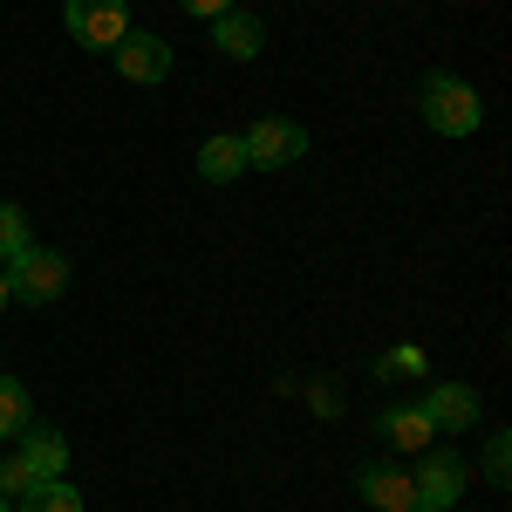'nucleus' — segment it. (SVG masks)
Here are the masks:
<instances>
[{
    "label": "nucleus",
    "mask_w": 512,
    "mask_h": 512,
    "mask_svg": "<svg viewBox=\"0 0 512 512\" xmlns=\"http://www.w3.org/2000/svg\"><path fill=\"white\" fill-rule=\"evenodd\" d=\"M417 110H424V123H431L437 137H472L478 123H485V103H478V89L465 76H424Z\"/></svg>",
    "instance_id": "1"
},
{
    "label": "nucleus",
    "mask_w": 512,
    "mask_h": 512,
    "mask_svg": "<svg viewBox=\"0 0 512 512\" xmlns=\"http://www.w3.org/2000/svg\"><path fill=\"white\" fill-rule=\"evenodd\" d=\"M62 287H69V260H62L55 246H28V253H14V260H7V294H14V301H28V308L62 301Z\"/></svg>",
    "instance_id": "2"
},
{
    "label": "nucleus",
    "mask_w": 512,
    "mask_h": 512,
    "mask_svg": "<svg viewBox=\"0 0 512 512\" xmlns=\"http://www.w3.org/2000/svg\"><path fill=\"white\" fill-rule=\"evenodd\" d=\"M246 171H287L294 158H308V130L294 117H260L253 130H239Z\"/></svg>",
    "instance_id": "3"
},
{
    "label": "nucleus",
    "mask_w": 512,
    "mask_h": 512,
    "mask_svg": "<svg viewBox=\"0 0 512 512\" xmlns=\"http://www.w3.org/2000/svg\"><path fill=\"white\" fill-rule=\"evenodd\" d=\"M472 485V465L458 451H424L417 472H410V492H417V512H451Z\"/></svg>",
    "instance_id": "4"
},
{
    "label": "nucleus",
    "mask_w": 512,
    "mask_h": 512,
    "mask_svg": "<svg viewBox=\"0 0 512 512\" xmlns=\"http://www.w3.org/2000/svg\"><path fill=\"white\" fill-rule=\"evenodd\" d=\"M62 21H69V41H82L89 55H110L130 35V0H69Z\"/></svg>",
    "instance_id": "5"
},
{
    "label": "nucleus",
    "mask_w": 512,
    "mask_h": 512,
    "mask_svg": "<svg viewBox=\"0 0 512 512\" xmlns=\"http://www.w3.org/2000/svg\"><path fill=\"white\" fill-rule=\"evenodd\" d=\"M110 55H117V69L130 82H164V76H171V41L151 35V28H130Z\"/></svg>",
    "instance_id": "6"
},
{
    "label": "nucleus",
    "mask_w": 512,
    "mask_h": 512,
    "mask_svg": "<svg viewBox=\"0 0 512 512\" xmlns=\"http://www.w3.org/2000/svg\"><path fill=\"white\" fill-rule=\"evenodd\" d=\"M355 492H362V506H376V512H417V492H410L403 465H362Z\"/></svg>",
    "instance_id": "7"
},
{
    "label": "nucleus",
    "mask_w": 512,
    "mask_h": 512,
    "mask_svg": "<svg viewBox=\"0 0 512 512\" xmlns=\"http://www.w3.org/2000/svg\"><path fill=\"white\" fill-rule=\"evenodd\" d=\"M424 417H431V431H472L478 424V390L472 383H437L431 403H424Z\"/></svg>",
    "instance_id": "8"
},
{
    "label": "nucleus",
    "mask_w": 512,
    "mask_h": 512,
    "mask_svg": "<svg viewBox=\"0 0 512 512\" xmlns=\"http://www.w3.org/2000/svg\"><path fill=\"white\" fill-rule=\"evenodd\" d=\"M212 48H219V55H233V62H253V55L267 48V28H260L253 14H239V7H226V14L212 21Z\"/></svg>",
    "instance_id": "9"
},
{
    "label": "nucleus",
    "mask_w": 512,
    "mask_h": 512,
    "mask_svg": "<svg viewBox=\"0 0 512 512\" xmlns=\"http://www.w3.org/2000/svg\"><path fill=\"white\" fill-rule=\"evenodd\" d=\"M21 465L35 478H62V465H69V437L48 431V424H28L21 431Z\"/></svg>",
    "instance_id": "10"
},
{
    "label": "nucleus",
    "mask_w": 512,
    "mask_h": 512,
    "mask_svg": "<svg viewBox=\"0 0 512 512\" xmlns=\"http://www.w3.org/2000/svg\"><path fill=\"white\" fill-rule=\"evenodd\" d=\"M239 171H246L239 137H205V144H198V178H205V185H233Z\"/></svg>",
    "instance_id": "11"
},
{
    "label": "nucleus",
    "mask_w": 512,
    "mask_h": 512,
    "mask_svg": "<svg viewBox=\"0 0 512 512\" xmlns=\"http://www.w3.org/2000/svg\"><path fill=\"white\" fill-rule=\"evenodd\" d=\"M14 512H82V492L69 485V478H35Z\"/></svg>",
    "instance_id": "12"
},
{
    "label": "nucleus",
    "mask_w": 512,
    "mask_h": 512,
    "mask_svg": "<svg viewBox=\"0 0 512 512\" xmlns=\"http://www.w3.org/2000/svg\"><path fill=\"white\" fill-rule=\"evenodd\" d=\"M383 437H390L396 451H424V444H431V417H424V403L390 410V417H383Z\"/></svg>",
    "instance_id": "13"
},
{
    "label": "nucleus",
    "mask_w": 512,
    "mask_h": 512,
    "mask_svg": "<svg viewBox=\"0 0 512 512\" xmlns=\"http://www.w3.org/2000/svg\"><path fill=\"white\" fill-rule=\"evenodd\" d=\"M28 424H35V396H28L14 376H7V369H0V437H21Z\"/></svg>",
    "instance_id": "14"
},
{
    "label": "nucleus",
    "mask_w": 512,
    "mask_h": 512,
    "mask_svg": "<svg viewBox=\"0 0 512 512\" xmlns=\"http://www.w3.org/2000/svg\"><path fill=\"white\" fill-rule=\"evenodd\" d=\"M35 233H28V219H21V205H0V260H14V253H28Z\"/></svg>",
    "instance_id": "15"
},
{
    "label": "nucleus",
    "mask_w": 512,
    "mask_h": 512,
    "mask_svg": "<svg viewBox=\"0 0 512 512\" xmlns=\"http://www.w3.org/2000/svg\"><path fill=\"white\" fill-rule=\"evenodd\" d=\"M424 369H431V362H424L417 342H403V349H390L383 362H376V376H396V383H403V376H424Z\"/></svg>",
    "instance_id": "16"
},
{
    "label": "nucleus",
    "mask_w": 512,
    "mask_h": 512,
    "mask_svg": "<svg viewBox=\"0 0 512 512\" xmlns=\"http://www.w3.org/2000/svg\"><path fill=\"white\" fill-rule=\"evenodd\" d=\"M485 485H512V437L506 431L485 444Z\"/></svg>",
    "instance_id": "17"
},
{
    "label": "nucleus",
    "mask_w": 512,
    "mask_h": 512,
    "mask_svg": "<svg viewBox=\"0 0 512 512\" xmlns=\"http://www.w3.org/2000/svg\"><path fill=\"white\" fill-rule=\"evenodd\" d=\"M28 485H35V472H28L21 458H7V465H0V499H21Z\"/></svg>",
    "instance_id": "18"
},
{
    "label": "nucleus",
    "mask_w": 512,
    "mask_h": 512,
    "mask_svg": "<svg viewBox=\"0 0 512 512\" xmlns=\"http://www.w3.org/2000/svg\"><path fill=\"white\" fill-rule=\"evenodd\" d=\"M178 7H185V14H192V21H219V14H226V7H233V0H178Z\"/></svg>",
    "instance_id": "19"
},
{
    "label": "nucleus",
    "mask_w": 512,
    "mask_h": 512,
    "mask_svg": "<svg viewBox=\"0 0 512 512\" xmlns=\"http://www.w3.org/2000/svg\"><path fill=\"white\" fill-rule=\"evenodd\" d=\"M7 301H14V294H7V260H0V308H7Z\"/></svg>",
    "instance_id": "20"
},
{
    "label": "nucleus",
    "mask_w": 512,
    "mask_h": 512,
    "mask_svg": "<svg viewBox=\"0 0 512 512\" xmlns=\"http://www.w3.org/2000/svg\"><path fill=\"white\" fill-rule=\"evenodd\" d=\"M0 512H14V506H7V499H0Z\"/></svg>",
    "instance_id": "21"
}]
</instances>
